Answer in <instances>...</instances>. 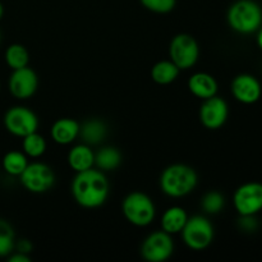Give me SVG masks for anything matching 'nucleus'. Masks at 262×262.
<instances>
[{"label":"nucleus","mask_w":262,"mask_h":262,"mask_svg":"<svg viewBox=\"0 0 262 262\" xmlns=\"http://www.w3.org/2000/svg\"><path fill=\"white\" fill-rule=\"evenodd\" d=\"M110 186L104 171L89 169L76 174L72 182V194L79 206L84 209H96L107 200Z\"/></svg>","instance_id":"obj_1"},{"label":"nucleus","mask_w":262,"mask_h":262,"mask_svg":"<svg viewBox=\"0 0 262 262\" xmlns=\"http://www.w3.org/2000/svg\"><path fill=\"white\" fill-rule=\"evenodd\" d=\"M197 173L184 164H173L164 169L160 177V188L171 199H181L191 193L197 186Z\"/></svg>","instance_id":"obj_2"},{"label":"nucleus","mask_w":262,"mask_h":262,"mask_svg":"<svg viewBox=\"0 0 262 262\" xmlns=\"http://www.w3.org/2000/svg\"><path fill=\"white\" fill-rule=\"evenodd\" d=\"M229 27L241 35L257 32L262 26V9L253 0H238L230 5L227 14Z\"/></svg>","instance_id":"obj_3"},{"label":"nucleus","mask_w":262,"mask_h":262,"mask_svg":"<svg viewBox=\"0 0 262 262\" xmlns=\"http://www.w3.org/2000/svg\"><path fill=\"white\" fill-rule=\"evenodd\" d=\"M122 211L125 219L135 227H147L156 216L154 201L143 192H132L123 200Z\"/></svg>","instance_id":"obj_4"},{"label":"nucleus","mask_w":262,"mask_h":262,"mask_svg":"<svg viewBox=\"0 0 262 262\" xmlns=\"http://www.w3.org/2000/svg\"><path fill=\"white\" fill-rule=\"evenodd\" d=\"M181 233L184 245L193 251L206 250L214 241L215 234L211 222L202 215L188 217Z\"/></svg>","instance_id":"obj_5"},{"label":"nucleus","mask_w":262,"mask_h":262,"mask_svg":"<svg viewBox=\"0 0 262 262\" xmlns=\"http://www.w3.org/2000/svg\"><path fill=\"white\" fill-rule=\"evenodd\" d=\"M200 56V48L194 37L187 33L174 36L169 45V58L181 71L194 67Z\"/></svg>","instance_id":"obj_6"},{"label":"nucleus","mask_w":262,"mask_h":262,"mask_svg":"<svg viewBox=\"0 0 262 262\" xmlns=\"http://www.w3.org/2000/svg\"><path fill=\"white\" fill-rule=\"evenodd\" d=\"M4 127L15 137H26L37 132L38 118L35 113L26 106H12L4 115Z\"/></svg>","instance_id":"obj_7"},{"label":"nucleus","mask_w":262,"mask_h":262,"mask_svg":"<svg viewBox=\"0 0 262 262\" xmlns=\"http://www.w3.org/2000/svg\"><path fill=\"white\" fill-rule=\"evenodd\" d=\"M19 178L22 186L31 193H45L55 183L53 169L43 163H28Z\"/></svg>","instance_id":"obj_8"},{"label":"nucleus","mask_w":262,"mask_h":262,"mask_svg":"<svg viewBox=\"0 0 262 262\" xmlns=\"http://www.w3.org/2000/svg\"><path fill=\"white\" fill-rule=\"evenodd\" d=\"M174 252L173 238L164 230H158L145 238L141 246V255L148 262H164Z\"/></svg>","instance_id":"obj_9"},{"label":"nucleus","mask_w":262,"mask_h":262,"mask_svg":"<svg viewBox=\"0 0 262 262\" xmlns=\"http://www.w3.org/2000/svg\"><path fill=\"white\" fill-rule=\"evenodd\" d=\"M233 204L241 216H252L262 210V183L248 182L238 187L233 196Z\"/></svg>","instance_id":"obj_10"},{"label":"nucleus","mask_w":262,"mask_h":262,"mask_svg":"<svg viewBox=\"0 0 262 262\" xmlns=\"http://www.w3.org/2000/svg\"><path fill=\"white\" fill-rule=\"evenodd\" d=\"M200 122L207 129H219L225 124L229 115L227 101L217 95L210 99L202 100L200 106Z\"/></svg>","instance_id":"obj_11"},{"label":"nucleus","mask_w":262,"mask_h":262,"mask_svg":"<svg viewBox=\"0 0 262 262\" xmlns=\"http://www.w3.org/2000/svg\"><path fill=\"white\" fill-rule=\"evenodd\" d=\"M8 87L13 97L18 100H27L36 94L38 89V77L33 69H15L12 72L8 82Z\"/></svg>","instance_id":"obj_12"},{"label":"nucleus","mask_w":262,"mask_h":262,"mask_svg":"<svg viewBox=\"0 0 262 262\" xmlns=\"http://www.w3.org/2000/svg\"><path fill=\"white\" fill-rule=\"evenodd\" d=\"M232 94L234 99L242 104H255L261 97V83L252 74H239L232 82Z\"/></svg>","instance_id":"obj_13"},{"label":"nucleus","mask_w":262,"mask_h":262,"mask_svg":"<svg viewBox=\"0 0 262 262\" xmlns=\"http://www.w3.org/2000/svg\"><path fill=\"white\" fill-rule=\"evenodd\" d=\"M81 124L72 118H61L54 122L51 127V138L58 145H71L78 138Z\"/></svg>","instance_id":"obj_14"},{"label":"nucleus","mask_w":262,"mask_h":262,"mask_svg":"<svg viewBox=\"0 0 262 262\" xmlns=\"http://www.w3.org/2000/svg\"><path fill=\"white\" fill-rule=\"evenodd\" d=\"M188 90L193 96L201 100L210 99L217 94V82L214 76L205 72H197L188 79Z\"/></svg>","instance_id":"obj_15"},{"label":"nucleus","mask_w":262,"mask_h":262,"mask_svg":"<svg viewBox=\"0 0 262 262\" xmlns=\"http://www.w3.org/2000/svg\"><path fill=\"white\" fill-rule=\"evenodd\" d=\"M68 164L76 173L89 170L95 165V152L91 146L79 143L73 146L68 152Z\"/></svg>","instance_id":"obj_16"},{"label":"nucleus","mask_w":262,"mask_h":262,"mask_svg":"<svg viewBox=\"0 0 262 262\" xmlns=\"http://www.w3.org/2000/svg\"><path fill=\"white\" fill-rule=\"evenodd\" d=\"M188 220L186 210L179 206H171L165 210L161 216V229L170 235L178 234L186 225Z\"/></svg>","instance_id":"obj_17"},{"label":"nucleus","mask_w":262,"mask_h":262,"mask_svg":"<svg viewBox=\"0 0 262 262\" xmlns=\"http://www.w3.org/2000/svg\"><path fill=\"white\" fill-rule=\"evenodd\" d=\"M107 128L102 120L91 119L87 120L84 124L81 125L79 136L83 140V143L89 146H96L104 141L106 137Z\"/></svg>","instance_id":"obj_18"},{"label":"nucleus","mask_w":262,"mask_h":262,"mask_svg":"<svg viewBox=\"0 0 262 262\" xmlns=\"http://www.w3.org/2000/svg\"><path fill=\"white\" fill-rule=\"evenodd\" d=\"M179 72L181 69L171 60H161L151 68V78L155 83L165 86L173 83L178 78Z\"/></svg>","instance_id":"obj_19"},{"label":"nucleus","mask_w":262,"mask_h":262,"mask_svg":"<svg viewBox=\"0 0 262 262\" xmlns=\"http://www.w3.org/2000/svg\"><path fill=\"white\" fill-rule=\"evenodd\" d=\"M122 163V154L115 147H102L95 154V165L101 171L115 170Z\"/></svg>","instance_id":"obj_20"},{"label":"nucleus","mask_w":262,"mask_h":262,"mask_svg":"<svg viewBox=\"0 0 262 262\" xmlns=\"http://www.w3.org/2000/svg\"><path fill=\"white\" fill-rule=\"evenodd\" d=\"M5 63L12 71L25 68L30 63V53L20 43H12L5 50Z\"/></svg>","instance_id":"obj_21"},{"label":"nucleus","mask_w":262,"mask_h":262,"mask_svg":"<svg viewBox=\"0 0 262 262\" xmlns=\"http://www.w3.org/2000/svg\"><path fill=\"white\" fill-rule=\"evenodd\" d=\"M27 165V155L23 151H9L3 158V169L9 176L19 177Z\"/></svg>","instance_id":"obj_22"},{"label":"nucleus","mask_w":262,"mask_h":262,"mask_svg":"<svg viewBox=\"0 0 262 262\" xmlns=\"http://www.w3.org/2000/svg\"><path fill=\"white\" fill-rule=\"evenodd\" d=\"M22 150L27 158H41L46 151V140L37 132L31 133L22 138Z\"/></svg>","instance_id":"obj_23"},{"label":"nucleus","mask_w":262,"mask_h":262,"mask_svg":"<svg viewBox=\"0 0 262 262\" xmlns=\"http://www.w3.org/2000/svg\"><path fill=\"white\" fill-rule=\"evenodd\" d=\"M15 248V235L13 227L7 220L0 219V257H8Z\"/></svg>","instance_id":"obj_24"},{"label":"nucleus","mask_w":262,"mask_h":262,"mask_svg":"<svg viewBox=\"0 0 262 262\" xmlns=\"http://www.w3.org/2000/svg\"><path fill=\"white\" fill-rule=\"evenodd\" d=\"M225 206V199L220 192L210 191L202 197L201 207L206 214L216 215L223 211Z\"/></svg>","instance_id":"obj_25"},{"label":"nucleus","mask_w":262,"mask_h":262,"mask_svg":"<svg viewBox=\"0 0 262 262\" xmlns=\"http://www.w3.org/2000/svg\"><path fill=\"white\" fill-rule=\"evenodd\" d=\"M147 10L158 14H165L176 8L177 0H140Z\"/></svg>","instance_id":"obj_26"},{"label":"nucleus","mask_w":262,"mask_h":262,"mask_svg":"<svg viewBox=\"0 0 262 262\" xmlns=\"http://www.w3.org/2000/svg\"><path fill=\"white\" fill-rule=\"evenodd\" d=\"M241 227L242 229L245 230H253L256 228V220H255V215L252 216H241Z\"/></svg>","instance_id":"obj_27"},{"label":"nucleus","mask_w":262,"mask_h":262,"mask_svg":"<svg viewBox=\"0 0 262 262\" xmlns=\"http://www.w3.org/2000/svg\"><path fill=\"white\" fill-rule=\"evenodd\" d=\"M14 250H17L18 252H22V253H26V255H28V253L32 251V245H31L30 241L22 239L15 245Z\"/></svg>","instance_id":"obj_28"},{"label":"nucleus","mask_w":262,"mask_h":262,"mask_svg":"<svg viewBox=\"0 0 262 262\" xmlns=\"http://www.w3.org/2000/svg\"><path fill=\"white\" fill-rule=\"evenodd\" d=\"M8 260L10 262H30L31 258L30 256L26 255V253H22V252H14V253H10L9 256H8Z\"/></svg>","instance_id":"obj_29"},{"label":"nucleus","mask_w":262,"mask_h":262,"mask_svg":"<svg viewBox=\"0 0 262 262\" xmlns=\"http://www.w3.org/2000/svg\"><path fill=\"white\" fill-rule=\"evenodd\" d=\"M256 41H257L258 48H260L261 50H262V26H261L260 28H258V31H257V38H256Z\"/></svg>","instance_id":"obj_30"},{"label":"nucleus","mask_w":262,"mask_h":262,"mask_svg":"<svg viewBox=\"0 0 262 262\" xmlns=\"http://www.w3.org/2000/svg\"><path fill=\"white\" fill-rule=\"evenodd\" d=\"M3 15H4V7H3V4L0 3V20H2Z\"/></svg>","instance_id":"obj_31"},{"label":"nucleus","mask_w":262,"mask_h":262,"mask_svg":"<svg viewBox=\"0 0 262 262\" xmlns=\"http://www.w3.org/2000/svg\"><path fill=\"white\" fill-rule=\"evenodd\" d=\"M0 91H2V84H0Z\"/></svg>","instance_id":"obj_32"}]
</instances>
